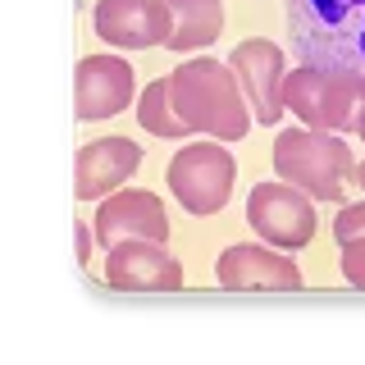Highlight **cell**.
Segmentation results:
<instances>
[{
    "mask_svg": "<svg viewBox=\"0 0 365 365\" xmlns=\"http://www.w3.org/2000/svg\"><path fill=\"white\" fill-rule=\"evenodd\" d=\"M297 60L365 78V0H283Z\"/></svg>",
    "mask_w": 365,
    "mask_h": 365,
    "instance_id": "cell-1",
    "label": "cell"
},
{
    "mask_svg": "<svg viewBox=\"0 0 365 365\" xmlns=\"http://www.w3.org/2000/svg\"><path fill=\"white\" fill-rule=\"evenodd\" d=\"M169 106L187 133H210L220 142H237L251 128L237 73L220 60H192L178 73H169Z\"/></svg>",
    "mask_w": 365,
    "mask_h": 365,
    "instance_id": "cell-2",
    "label": "cell"
},
{
    "mask_svg": "<svg viewBox=\"0 0 365 365\" xmlns=\"http://www.w3.org/2000/svg\"><path fill=\"white\" fill-rule=\"evenodd\" d=\"M274 169H279L283 182L302 187L315 201H338L347 178L356 174L351 151L334 133L319 128H283L274 137Z\"/></svg>",
    "mask_w": 365,
    "mask_h": 365,
    "instance_id": "cell-3",
    "label": "cell"
},
{
    "mask_svg": "<svg viewBox=\"0 0 365 365\" xmlns=\"http://www.w3.org/2000/svg\"><path fill=\"white\" fill-rule=\"evenodd\" d=\"M365 78L356 73H324V68L302 64L283 78V110H292L306 128L319 133H351L361 114Z\"/></svg>",
    "mask_w": 365,
    "mask_h": 365,
    "instance_id": "cell-4",
    "label": "cell"
},
{
    "mask_svg": "<svg viewBox=\"0 0 365 365\" xmlns=\"http://www.w3.org/2000/svg\"><path fill=\"white\" fill-rule=\"evenodd\" d=\"M233 155L224 146H182L169 160V187L182 201V210L192 215H215L224 210V201L233 197Z\"/></svg>",
    "mask_w": 365,
    "mask_h": 365,
    "instance_id": "cell-5",
    "label": "cell"
},
{
    "mask_svg": "<svg viewBox=\"0 0 365 365\" xmlns=\"http://www.w3.org/2000/svg\"><path fill=\"white\" fill-rule=\"evenodd\" d=\"M247 220L265 242L283 251H297L315 237V210L292 182H260L247 201Z\"/></svg>",
    "mask_w": 365,
    "mask_h": 365,
    "instance_id": "cell-6",
    "label": "cell"
},
{
    "mask_svg": "<svg viewBox=\"0 0 365 365\" xmlns=\"http://www.w3.org/2000/svg\"><path fill=\"white\" fill-rule=\"evenodd\" d=\"M96 37L123 51H146V46H169L174 37V9L165 0H96Z\"/></svg>",
    "mask_w": 365,
    "mask_h": 365,
    "instance_id": "cell-7",
    "label": "cell"
},
{
    "mask_svg": "<svg viewBox=\"0 0 365 365\" xmlns=\"http://www.w3.org/2000/svg\"><path fill=\"white\" fill-rule=\"evenodd\" d=\"M228 68L237 73V87H242L251 114L260 123H274L283 114V51L274 41H242L228 55Z\"/></svg>",
    "mask_w": 365,
    "mask_h": 365,
    "instance_id": "cell-8",
    "label": "cell"
},
{
    "mask_svg": "<svg viewBox=\"0 0 365 365\" xmlns=\"http://www.w3.org/2000/svg\"><path fill=\"white\" fill-rule=\"evenodd\" d=\"M106 283L119 292H178L182 265L165 251V242H123L110 247Z\"/></svg>",
    "mask_w": 365,
    "mask_h": 365,
    "instance_id": "cell-9",
    "label": "cell"
},
{
    "mask_svg": "<svg viewBox=\"0 0 365 365\" xmlns=\"http://www.w3.org/2000/svg\"><path fill=\"white\" fill-rule=\"evenodd\" d=\"M220 283L228 292H297L302 288V274H297L292 256H279L269 247H228L220 256Z\"/></svg>",
    "mask_w": 365,
    "mask_h": 365,
    "instance_id": "cell-10",
    "label": "cell"
},
{
    "mask_svg": "<svg viewBox=\"0 0 365 365\" xmlns=\"http://www.w3.org/2000/svg\"><path fill=\"white\" fill-rule=\"evenodd\" d=\"M96 237L106 247L165 242V237H169L165 205H160L151 192H114V197L96 210Z\"/></svg>",
    "mask_w": 365,
    "mask_h": 365,
    "instance_id": "cell-11",
    "label": "cell"
},
{
    "mask_svg": "<svg viewBox=\"0 0 365 365\" xmlns=\"http://www.w3.org/2000/svg\"><path fill=\"white\" fill-rule=\"evenodd\" d=\"M133 101V68L114 55H87L78 64V114L110 119Z\"/></svg>",
    "mask_w": 365,
    "mask_h": 365,
    "instance_id": "cell-12",
    "label": "cell"
},
{
    "mask_svg": "<svg viewBox=\"0 0 365 365\" xmlns=\"http://www.w3.org/2000/svg\"><path fill=\"white\" fill-rule=\"evenodd\" d=\"M142 165V146H133L128 137H101V142H87L83 155H78V197L96 201L114 192L119 182H128Z\"/></svg>",
    "mask_w": 365,
    "mask_h": 365,
    "instance_id": "cell-13",
    "label": "cell"
},
{
    "mask_svg": "<svg viewBox=\"0 0 365 365\" xmlns=\"http://www.w3.org/2000/svg\"><path fill=\"white\" fill-rule=\"evenodd\" d=\"M174 9V37L169 51H197V46L215 41L224 28V0H165Z\"/></svg>",
    "mask_w": 365,
    "mask_h": 365,
    "instance_id": "cell-14",
    "label": "cell"
},
{
    "mask_svg": "<svg viewBox=\"0 0 365 365\" xmlns=\"http://www.w3.org/2000/svg\"><path fill=\"white\" fill-rule=\"evenodd\" d=\"M137 123H142L146 133L155 137H169V142H178V137H187V128L178 123L174 106H169V78H160L142 91V106H137Z\"/></svg>",
    "mask_w": 365,
    "mask_h": 365,
    "instance_id": "cell-15",
    "label": "cell"
},
{
    "mask_svg": "<svg viewBox=\"0 0 365 365\" xmlns=\"http://www.w3.org/2000/svg\"><path fill=\"white\" fill-rule=\"evenodd\" d=\"M342 274H347L351 288L365 292V237H356V242H342Z\"/></svg>",
    "mask_w": 365,
    "mask_h": 365,
    "instance_id": "cell-16",
    "label": "cell"
},
{
    "mask_svg": "<svg viewBox=\"0 0 365 365\" xmlns=\"http://www.w3.org/2000/svg\"><path fill=\"white\" fill-rule=\"evenodd\" d=\"M334 237H338V242H356V237H365V201L347 205V210L338 215V224H334Z\"/></svg>",
    "mask_w": 365,
    "mask_h": 365,
    "instance_id": "cell-17",
    "label": "cell"
},
{
    "mask_svg": "<svg viewBox=\"0 0 365 365\" xmlns=\"http://www.w3.org/2000/svg\"><path fill=\"white\" fill-rule=\"evenodd\" d=\"M91 256V228L78 224V260H87Z\"/></svg>",
    "mask_w": 365,
    "mask_h": 365,
    "instance_id": "cell-18",
    "label": "cell"
},
{
    "mask_svg": "<svg viewBox=\"0 0 365 365\" xmlns=\"http://www.w3.org/2000/svg\"><path fill=\"white\" fill-rule=\"evenodd\" d=\"M356 133L365 137V96H361V114H356Z\"/></svg>",
    "mask_w": 365,
    "mask_h": 365,
    "instance_id": "cell-19",
    "label": "cell"
},
{
    "mask_svg": "<svg viewBox=\"0 0 365 365\" xmlns=\"http://www.w3.org/2000/svg\"><path fill=\"white\" fill-rule=\"evenodd\" d=\"M356 178H361V187H365V165H361V169H356Z\"/></svg>",
    "mask_w": 365,
    "mask_h": 365,
    "instance_id": "cell-20",
    "label": "cell"
}]
</instances>
